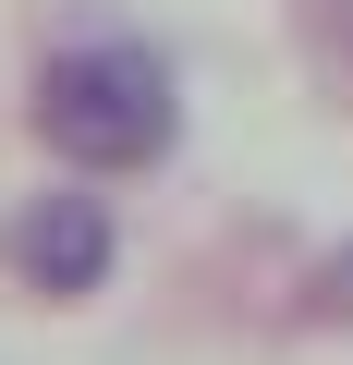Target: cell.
<instances>
[{
  "instance_id": "277c9868",
  "label": "cell",
  "mask_w": 353,
  "mask_h": 365,
  "mask_svg": "<svg viewBox=\"0 0 353 365\" xmlns=\"http://www.w3.org/2000/svg\"><path fill=\"white\" fill-rule=\"evenodd\" d=\"M317 49H329V73H341V98H353V0H329V13H317Z\"/></svg>"
},
{
  "instance_id": "3957f363",
  "label": "cell",
  "mask_w": 353,
  "mask_h": 365,
  "mask_svg": "<svg viewBox=\"0 0 353 365\" xmlns=\"http://www.w3.org/2000/svg\"><path fill=\"white\" fill-rule=\"evenodd\" d=\"M292 317H305V329H353V232H341V244H329V256L305 268V292H292Z\"/></svg>"
},
{
  "instance_id": "7a4b0ae2",
  "label": "cell",
  "mask_w": 353,
  "mask_h": 365,
  "mask_svg": "<svg viewBox=\"0 0 353 365\" xmlns=\"http://www.w3.org/2000/svg\"><path fill=\"white\" fill-rule=\"evenodd\" d=\"M110 268H122V220L86 182H49V195H25L0 220V280L37 304H86V292H110Z\"/></svg>"
},
{
  "instance_id": "6da1fadb",
  "label": "cell",
  "mask_w": 353,
  "mask_h": 365,
  "mask_svg": "<svg viewBox=\"0 0 353 365\" xmlns=\"http://www.w3.org/2000/svg\"><path fill=\"white\" fill-rule=\"evenodd\" d=\"M25 134L73 170V182H134L183 146V73L146 37H73L37 61L25 86Z\"/></svg>"
}]
</instances>
